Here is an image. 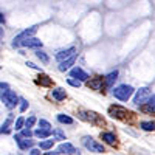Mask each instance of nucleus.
Listing matches in <instances>:
<instances>
[{
    "instance_id": "a211bd4d",
    "label": "nucleus",
    "mask_w": 155,
    "mask_h": 155,
    "mask_svg": "<svg viewBox=\"0 0 155 155\" xmlns=\"http://www.w3.org/2000/svg\"><path fill=\"white\" fill-rule=\"evenodd\" d=\"M36 84L42 85V87H51V85H53V79H51L48 74H44V73L41 71V74H39L37 79H36Z\"/></svg>"
},
{
    "instance_id": "9b49d317",
    "label": "nucleus",
    "mask_w": 155,
    "mask_h": 155,
    "mask_svg": "<svg viewBox=\"0 0 155 155\" xmlns=\"http://www.w3.org/2000/svg\"><path fill=\"white\" fill-rule=\"evenodd\" d=\"M17 146L22 149V150H27V149H31L34 146V141L31 138H27V137H22V135H16L14 137Z\"/></svg>"
},
{
    "instance_id": "6ab92c4d",
    "label": "nucleus",
    "mask_w": 155,
    "mask_h": 155,
    "mask_svg": "<svg viewBox=\"0 0 155 155\" xmlns=\"http://www.w3.org/2000/svg\"><path fill=\"white\" fill-rule=\"evenodd\" d=\"M51 96H53L54 101L61 102V101H64V99L67 98V92H65L64 88H61V87H56V88L51 90Z\"/></svg>"
},
{
    "instance_id": "dca6fc26",
    "label": "nucleus",
    "mask_w": 155,
    "mask_h": 155,
    "mask_svg": "<svg viewBox=\"0 0 155 155\" xmlns=\"http://www.w3.org/2000/svg\"><path fill=\"white\" fill-rule=\"evenodd\" d=\"M101 140L104 141L106 144H109V146H116L118 144V140H116V135L113 134V132H101Z\"/></svg>"
},
{
    "instance_id": "e433bc0d",
    "label": "nucleus",
    "mask_w": 155,
    "mask_h": 155,
    "mask_svg": "<svg viewBox=\"0 0 155 155\" xmlns=\"http://www.w3.org/2000/svg\"><path fill=\"white\" fill-rule=\"evenodd\" d=\"M3 37V28H2V25H0V39Z\"/></svg>"
},
{
    "instance_id": "412c9836",
    "label": "nucleus",
    "mask_w": 155,
    "mask_h": 155,
    "mask_svg": "<svg viewBox=\"0 0 155 155\" xmlns=\"http://www.w3.org/2000/svg\"><path fill=\"white\" fill-rule=\"evenodd\" d=\"M34 54H36V58H37L39 61H41L42 64H45V65H47V64L50 62V56H48V54L45 53V51H44L42 48H37Z\"/></svg>"
},
{
    "instance_id": "f8f14e48",
    "label": "nucleus",
    "mask_w": 155,
    "mask_h": 155,
    "mask_svg": "<svg viewBox=\"0 0 155 155\" xmlns=\"http://www.w3.org/2000/svg\"><path fill=\"white\" fill-rule=\"evenodd\" d=\"M20 47H23V48H36L37 50V48H42V41L34 37V36H31L28 39H25V41H22Z\"/></svg>"
},
{
    "instance_id": "0eeeda50",
    "label": "nucleus",
    "mask_w": 155,
    "mask_h": 155,
    "mask_svg": "<svg viewBox=\"0 0 155 155\" xmlns=\"http://www.w3.org/2000/svg\"><path fill=\"white\" fill-rule=\"evenodd\" d=\"M36 31H37V27H31V28H27V30H23V31H20L14 39H12V42H11V45L12 47H20V44H22V41H25V39H28V37H31V36H34L36 34Z\"/></svg>"
},
{
    "instance_id": "b1692460",
    "label": "nucleus",
    "mask_w": 155,
    "mask_h": 155,
    "mask_svg": "<svg viewBox=\"0 0 155 155\" xmlns=\"http://www.w3.org/2000/svg\"><path fill=\"white\" fill-rule=\"evenodd\" d=\"M53 144H54V138H53V140H44V141H41V143H39V149L50 150L51 147H53Z\"/></svg>"
},
{
    "instance_id": "20e7f679",
    "label": "nucleus",
    "mask_w": 155,
    "mask_h": 155,
    "mask_svg": "<svg viewBox=\"0 0 155 155\" xmlns=\"http://www.w3.org/2000/svg\"><path fill=\"white\" fill-rule=\"evenodd\" d=\"M109 115L112 116V118H116V120H123V121H126V120H129L132 116V112H129L126 107H123V106H118V104H113V106H110L109 107Z\"/></svg>"
},
{
    "instance_id": "2f4dec72",
    "label": "nucleus",
    "mask_w": 155,
    "mask_h": 155,
    "mask_svg": "<svg viewBox=\"0 0 155 155\" xmlns=\"http://www.w3.org/2000/svg\"><path fill=\"white\" fill-rule=\"evenodd\" d=\"M53 137H56L58 140H65V135H64V134H62V130H59V129L53 130Z\"/></svg>"
},
{
    "instance_id": "6e6552de",
    "label": "nucleus",
    "mask_w": 155,
    "mask_h": 155,
    "mask_svg": "<svg viewBox=\"0 0 155 155\" xmlns=\"http://www.w3.org/2000/svg\"><path fill=\"white\" fill-rule=\"evenodd\" d=\"M87 87L95 90V92H102L106 88V82H104V76H96V78H90L87 81Z\"/></svg>"
},
{
    "instance_id": "aec40b11",
    "label": "nucleus",
    "mask_w": 155,
    "mask_h": 155,
    "mask_svg": "<svg viewBox=\"0 0 155 155\" xmlns=\"http://www.w3.org/2000/svg\"><path fill=\"white\" fill-rule=\"evenodd\" d=\"M34 134V137H37V138H41V140H45V138H50L51 135H53V129H36V130L33 132Z\"/></svg>"
},
{
    "instance_id": "9d476101",
    "label": "nucleus",
    "mask_w": 155,
    "mask_h": 155,
    "mask_svg": "<svg viewBox=\"0 0 155 155\" xmlns=\"http://www.w3.org/2000/svg\"><path fill=\"white\" fill-rule=\"evenodd\" d=\"M58 153H62V155H81L79 153V150H78L71 143H67V141H65V143H61L59 146H58Z\"/></svg>"
},
{
    "instance_id": "39448f33",
    "label": "nucleus",
    "mask_w": 155,
    "mask_h": 155,
    "mask_svg": "<svg viewBox=\"0 0 155 155\" xmlns=\"http://www.w3.org/2000/svg\"><path fill=\"white\" fill-rule=\"evenodd\" d=\"M82 144H84V147H85L87 150L95 152V153H102V152L106 150L104 146H102L101 143H98L96 140H93L92 137H84V138H82Z\"/></svg>"
},
{
    "instance_id": "1a4fd4ad",
    "label": "nucleus",
    "mask_w": 155,
    "mask_h": 155,
    "mask_svg": "<svg viewBox=\"0 0 155 155\" xmlns=\"http://www.w3.org/2000/svg\"><path fill=\"white\" fill-rule=\"evenodd\" d=\"M70 78H74V79L81 81V82H87L90 79V76L87 71H84L81 67H71L70 68Z\"/></svg>"
},
{
    "instance_id": "393cba45",
    "label": "nucleus",
    "mask_w": 155,
    "mask_h": 155,
    "mask_svg": "<svg viewBox=\"0 0 155 155\" xmlns=\"http://www.w3.org/2000/svg\"><path fill=\"white\" fill-rule=\"evenodd\" d=\"M11 124H12V116L9 115L8 118H6V121L2 124V127H0V134H8V132H9V129H11V127H9Z\"/></svg>"
},
{
    "instance_id": "f03ea898",
    "label": "nucleus",
    "mask_w": 155,
    "mask_h": 155,
    "mask_svg": "<svg viewBox=\"0 0 155 155\" xmlns=\"http://www.w3.org/2000/svg\"><path fill=\"white\" fill-rule=\"evenodd\" d=\"M78 116H79L82 121H87V123L93 124V126H104L106 124L102 115H99L96 112H92V110H81L79 113H78Z\"/></svg>"
},
{
    "instance_id": "cd10ccee",
    "label": "nucleus",
    "mask_w": 155,
    "mask_h": 155,
    "mask_svg": "<svg viewBox=\"0 0 155 155\" xmlns=\"http://www.w3.org/2000/svg\"><path fill=\"white\" fill-rule=\"evenodd\" d=\"M28 101L27 99H25V98H20V101H19V109H20V112H25V110H27L28 109Z\"/></svg>"
},
{
    "instance_id": "72a5a7b5",
    "label": "nucleus",
    "mask_w": 155,
    "mask_h": 155,
    "mask_svg": "<svg viewBox=\"0 0 155 155\" xmlns=\"http://www.w3.org/2000/svg\"><path fill=\"white\" fill-rule=\"evenodd\" d=\"M30 155H41V149H37V147H31V149H30Z\"/></svg>"
},
{
    "instance_id": "7ed1b4c3",
    "label": "nucleus",
    "mask_w": 155,
    "mask_h": 155,
    "mask_svg": "<svg viewBox=\"0 0 155 155\" xmlns=\"http://www.w3.org/2000/svg\"><path fill=\"white\" fill-rule=\"evenodd\" d=\"M0 99H2V102L3 104L11 110V109H16L17 106H19V101H20V98L17 96V93L16 92H12V90H3L2 93H0Z\"/></svg>"
},
{
    "instance_id": "f257e3e1",
    "label": "nucleus",
    "mask_w": 155,
    "mask_h": 155,
    "mask_svg": "<svg viewBox=\"0 0 155 155\" xmlns=\"http://www.w3.org/2000/svg\"><path fill=\"white\" fill-rule=\"evenodd\" d=\"M112 93L116 99H120V101H129L134 96L135 88L132 85H129V84H120L118 87H115L112 90Z\"/></svg>"
},
{
    "instance_id": "a878e982",
    "label": "nucleus",
    "mask_w": 155,
    "mask_h": 155,
    "mask_svg": "<svg viewBox=\"0 0 155 155\" xmlns=\"http://www.w3.org/2000/svg\"><path fill=\"white\" fill-rule=\"evenodd\" d=\"M25 127V118L23 116H19V118L14 121V129L16 130H20V129H23Z\"/></svg>"
},
{
    "instance_id": "423d86ee",
    "label": "nucleus",
    "mask_w": 155,
    "mask_h": 155,
    "mask_svg": "<svg viewBox=\"0 0 155 155\" xmlns=\"http://www.w3.org/2000/svg\"><path fill=\"white\" fill-rule=\"evenodd\" d=\"M149 96H150V90H149V87H141V88H138V90H135V95H134V104L135 106H143L144 102L149 99Z\"/></svg>"
},
{
    "instance_id": "bb28decb",
    "label": "nucleus",
    "mask_w": 155,
    "mask_h": 155,
    "mask_svg": "<svg viewBox=\"0 0 155 155\" xmlns=\"http://www.w3.org/2000/svg\"><path fill=\"white\" fill-rule=\"evenodd\" d=\"M37 123V118H36V116L34 115H31V116H28V118L27 120H25V127H34V124Z\"/></svg>"
},
{
    "instance_id": "f704fd0d",
    "label": "nucleus",
    "mask_w": 155,
    "mask_h": 155,
    "mask_svg": "<svg viewBox=\"0 0 155 155\" xmlns=\"http://www.w3.org/2000/svg\"><path fill=\"white\" fill-rule=\"evenodd\" d=\"M5 20H6V19H5V16H3V12L0 11V25H3V23H5Z\"/></svg>"
},
{
    "instance_id": "4468645a",
    "label": "nucleus",
    "mask_w": 155,
    "mask_h": 155,
    "mask_svg": "<svg viewBox=\"0 0 155 155\" xmlns=\"http://www.w3.org/2000/svg\"><path fill=\"white\" fill-rule=\"evenodd\" d=\"M76 53V47H68V48H64V50H59L58 53L54 54V58H56V61H64V59H67V58H70V56H73Z\"/></svg>"
},
{
    "instance_id": "5701e85b",
    "label": "nucleus",
    "mask_w": 155,
    "mask_h": 155,
    "mask_svg": "<svg viewBox=\"0 0 155 155\" xmlns=\"http://www.w3.org/2000/svg\"><path fill=\"white\" fill-rule=\"evenodd\" d=\"M140 127L146 132H152V130H155V121H141Z\"/></svg>"
},
{
    "instance_id": "2eb2a0df",
    "label": "nucleus",
    "mask_w": 155,
    "mask_h": 155,
    "mask_svg": "<svg viewBox=\"0 0 155 155\" xmlns=\"http://www.w3.org/2000/svg\"><path fill=\"white\" fill-rule=\"evenodd\" d=\"M140 109L143 110L144 113H155V95H150L149 99L144 102L143 106H140Z\"/></svg>"
},
{
    "instance_id": "c756f323",
    "label": "nucleus",
    "mask_w": 155,
    "mask_h": 155,
    "mask_svg": "<svg viewBox=\"0 0 155 155\" xmlns=\"http://www.w3.org/2000/svg\"><path fill=\"white\" fill-rule=\"evenodd\" d=\"M37 124H39V127H41V129H51V124L47 120H39Z\"/></svg>"
},
{
    "instance_id": "f3484780",
    "label": "nucleus",
    "mask_w": 155,
    "mask_h": 155,
    "mask_svg": "<svg viewBox=\"0 0 155 155\" xmlns=\"http://www.w3.org/2000/svg\"><path fill=\"white\" fill-rule=\"evenodd\" d=\"M118 74H120V71H118V70H113V71H110V73H107V74L104 76L106 88H113V85H115V81L118 79Z\"/></svg>"
},
{
    "instance_id": "c85d7f7f",
    "label": "nucleus",
    "mask_w": 155,
    "mask_h": 155,
    "mask_svg": "<svg viewBox=\"0 0 155 155\" xmlns=\"http://www.w3.org/2000/svg\"><path fill=\"white\" fill-rule=\"evenodd\" d=\"M20 135L22 137H27V138H31L34 134H33V130L30 127H27V129H20Z\"/></svg>"
},
{
    "instance_id": "473e14b6",
    "label": "nucleus",
    "mask_w": 155,
    "mask_h": 155,
    "mask_svg": "<svg viewBox=\"0 0 155 155\" xmlns=\"http://www.w3.org/2000/svg\"><path fill=\"white\" fill-rule=\"evenodd\" d=\"M25 65H28L30 68H33V70H37V71H42V68L39 67V65H36L34 62H30V61H27V64H25Z\"/></svg>"
},
{
    "instance_id": "4be33fe9",
    "label": "nucleus",
    "mask_w": 155,
    "mask_h": 155,
    "mask_svg": "<svg viewBox=\"0 0 155 155\" xmlns=\"http://www.w3.org/2000/svg\"><path fill=\"white\" fill-rule=\"evenodd\" d=\"M56 118H58V121H59L61 124H73V123H74V120L71 118V116H68V115H65V113H59Z\"/></svg>"
},
{
    "instance_id": "ddd939ff",
    "label": "nucleus",
    "mask_w": 155,
    "mask_h": 155,
    "mask_svg": "<svg viewBox=\"0 0 155 155\" xmlns=\"http://www.w3.org/2000/svg\"><path fill=\"white\" fill-rule=\"evenodd\" d=\"M76 58H78V53H74L73 56H70V58H67V59L61 61V62H59V67H58V70H59V71H67V70H70V68L74 65Z\"/></svg>"
},
{
    "instance_id": "c9c22d12",
    "label": "nucleus",
    "mask_w": 155,
    "mask_h": 155,
    "mask_svg": "<svg viewBox=\"0 0 155 155\" xmlns=\"http://www.w3.org/2000/svg\"><path fill=\"white\" fill-rule=\"evenodd\" d=\"M44 155H59V153H58V150H56V152H47V153H44Z\"/></svg>"
},
{
    "instance_id": "7c9ffc66",
    "label": "nucleus",
    "mask_w": 155,
    "mask_h": 155,
    "mask_svg": "<svg viewBox=\"0 0 155 155\" xmlns=\"http://www.w3.org/2000/svg\"><path fill=\"white\" fill-rule=\"evenodd\" d=\"M67 82L71 85V87H81V81H78V79H74V78H68V79H67Z\"/></svg>"
}]
</instances>
